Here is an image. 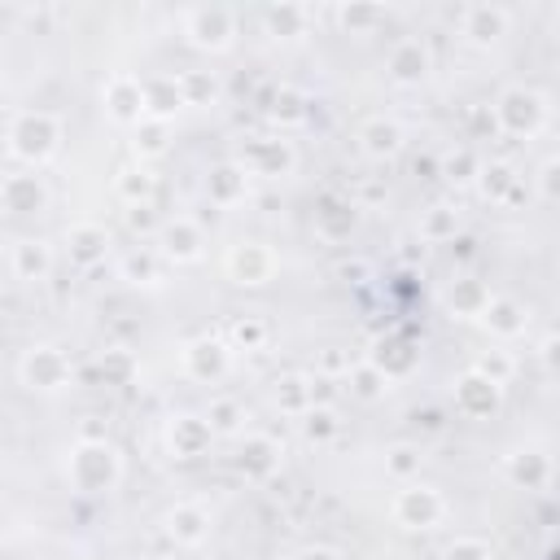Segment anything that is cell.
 <instances>
[{
    "mask_svg": "<svg viewBox=\"0 0 560 560\" xmlns=\"http://www.w3.org/2000/svg\"><path fill=\"white\" fill-rule=\"evenodd\" d=\"M271 402H276V411L302 420V416L315 407V381L302 376V372H284V376H276V385H271Z\"/></svg>",
    "mask_w": 560,
    "mask_h": 560,
    "instance_id": "obj_24",
    "label": "cell"
},
{
    "mask_svg": "<svg viewBox=\"0 0 560 560\" xmlns=\"http://www.w3.org/2000/svg\"><path fill=\"white\" fill-rule=\"evenodd\" d=\"M61 144V118L48 114V109H22L13 114L9 122V158L26 162V166H39L57 153Z\"/></svg>",
    "mask_w": 560,
    "mask_h": 560,
    "instance_id": "obj_2",
    "label": "cell"
},
{
    "mask_svg": "<svg viewBox=\"0 0 560 560\" xmlns=\"http://www.w3.org/2000/svg\"><path fill=\"white\" fill-rule=\"evenodd\" d=\"M302 560H341V551H337V547L315 542V547H306V551H302Z\"/></svg>",
    "mask_w": 560,
    "mask_h": 560,
    "instance_id": "obj_56",
    "label": "cell"
},
{
    "mask_svg": "<svg viewBox=\"0 0 560 560\" xmlns=\"http://www.w3.org/2000/svg\"><path fill=\"white\" fill-rule=\"evenodd\" d=\"M368 363H372L376 372H385V381H402V376L416 372L420 350H416V341H407V337H376L372 350H368Z\"/></svg>",
    "mask_w": 560,
    "mask_h": 560,
    "instance_id": "obj_19",
    "label": "cell"
},
{
    "mask_svg": "<svg viewBox=\"0 0 560 560\" xmlns=\"http://www.w3.org/2000/svg\"><path fill=\"white\" fill-rule=\"evenodd\" d=\"M101 105L114 122L122 127H140L149 118V101H144V79L136 74H109L101 88Z\"/></svg>",
    "mask_w": 560,
    "mask_h": 560,
    "instance_id": "obj_7",
    "label": "cell"
},
{
    "mask_svg": "<svg viewBox=\"0 0 560 560\" xmlns=\"http://www.w3.org/2000/svg\"><path fill=\"white\" fill-rule=\"evenodd\" d=\"M267 337H271V328H267L262 315H236V319L228 324V346H232V350H262Z\"/></svg>",
    "mask_w": 560,
    "mask_h": 560,
    "instance_id": "obj_38",
    "label": "cell"
},
{
    "mask_svg": "<svg viewBox=\"0 0 560 560\" xmlns=\"http://www.w3.org/2000/svg\"><path fill=\"white\" fill-rule=\"evenodd\" d=\"M490 289L481 284V280H455L451 289H446V311L451 315H459V319H481V311L490 306Z\"/></svg>",
    "mask_w": 560,
    "mask_h": 560,
    "instance_id": "obj_32",
    "label": "cell"
},
{
    "mask_svg": "<svg viewBox=\"0 0 560 560\" xmlns=\"http://www.w3.org/2000/svg\"><path fill=\"white\" fill-rule=\"evenodd\" d=\"M249 175H262V179H280V175H289L293 166H298V153H293V144L289 140H280V136H249L245 144H241V158H236Z\"/></svg>",
    "mask_w": 560,
    "mask_h": 560,
    "instance_id": "obj_8",
    "label": "cell"
},
{
    "mask_svg": "<svg viewBox=\"0 0 560 560\" xmlns=\"http://www.w3.org/2000/svg\"><path fill=\"white\" fill-rule=\"evenodd\" d=\"M105 254H109V232L101 223H74L66 232V258H70V267L92 271V267L105 262Z\"/></svg>",
    "mask_w": 560,
    "mask_h": 560,
    "instance_id": "obj_20",
    "label": "cell"
},
{
    "mask_svg": "<svg viewBox=\"0 0 560 560\" xmlns=\"http://www.w3.org/2000/svg\"><path fill=\"white\" fill-rule=\"evenodd\" d=\"M179 79V92H184V105H201V109H210V105H219V74L214 70H201V66H192V70H179L175 74Z\"/></svg>",
    "mask_w": 560,
    "mask_h": 560,
    "instance_id": "obj_33",
    "label": "cell"
},
{
    "mask_svg": "<svg viewBox=\"0 0 560 560\" xmlns=\"http://www.w3.org/2000/svg\"><path fill=\"white\" fill-rule=\"evenodd\" d=\"M337 22L350 35H372L385 22V9L381 4H337Z\"/></svg>",
    "mask_w": 560,
    "mask_h": 560,
    "instance_id": "obj_42",
    "label": "cell"
},
{
    "mask_svg": "<svg viewBox=\"0 0 560 560\" xmlns=\"http://www.w3.org/2000/svg\"><path fill=\"white\" fill-rule=\"evenodd\" d=\"M206 420L214 433H241V420H245V407L236 398H210L206 407Z\"/></svg>",
    "mask_w": 560,
    "mask_h": 560,
    "instance_id": "obj_46",
    "label": "cell"
},
{
    "mask_svg": "<svg viewBox=\"0 0 560 560\" xmlns=\"http://www.w3.org/2000/svg\"><path fill=\"white\" fill-rule=\"evenodd\" d=\"M223 267H228V280H232V284L258 289V284H267V280L276 276V254H271V245H262V241H236V245L228 249Z\"/></svg>",
    "mask_w": 560,
    "mask_h": 560,
    "instance_id": "obj_9",
    "label": "cell"
},
{
    "mask_svg": "<svg viewBox=\"0 0 560 560\" xmlns=\"http://www.w3.org/2000/svg\"><path fill=\"white\" fill-rule=\"evenodd\" d=\"M420 468H424V451H420L416 442H394V446H385V472H389L394 481H416Z\"/></svg>",
    "mask_w": 560,
    "mask_h": 560,
    "instance_id": "obj_37",
    "label": "cell"
},
{
    "mask_svg": "<svg viewBox=\"0 0 560 560\" xmlns=\"http://www.w3.org/2000/svg\"><path fill=\"white\" fill-rule=\"evenodd\" d=\"M359 149H363L368 158H376V162L394 158V153L402 149V127H398L394 118H368V122L359 127Z\"/></svg>",
    "mask_w": 560,
    "mask_h": 560,
    "instance_id": "obj_27",
    "label": "cell"
},
{
    "mask_svg": "<svg viewBox=\"0 0 560 560\" xmlns=\"http://www.w3.org/2000/svg\"><path fill=\"white\" fill-rule=\"evenodd\" d=\"M206 197H210V206H219V210H228V206H241L245 197H249V171L232 158V162H214L210 171H206Z\"/></svg>",
    "mask_w": 560,
    "mask_h": 560,
    "instance_id": "obj_18",
    "label": "cell"
},
{
    "mask_svg": "<svg viewBox=\"0 0 560 560\" xmlns=\"http://www.w3.org/2000/svg\"><path fill=\"white\" fill-rule=\"evenodd\" d=\"M354 219H359V206H354V201L328 197V201H319V210H315V232L337 245V241H346V236L354 232Z\"/></svg>",
    "mask_w": 560,
    "mask_h": 560,
    "instance_id": "obj_29",
    "label": "cell"
},
{
    "mask_svg": "<svg viewBox=\"0 0 560 560\" xmlns=\"http://www.w3.org/2000/svg\"><path fill=\"white\" fill-rule=\"evenodd\" d=\"M429 70H433V57H429V44H424L420 35H402V39L385 52V74H389L394 83H402V88L424 83Z\"/></svg>",
    "mask_w": 560,
    "mask_h": 560,
    "instance_id": "obj_11",
    "label": "cell"
},
{
    "mask_svg": "<svg viewBox=\"0 0 560 560\" xmlns=\"http://www.w3.org/2000/svg\"><path fill=\"white\" fill-rule=\"evenodd\" d=\"M512 26V9L503 4H464L459 9V35L472 44V48H490L508 35Z\"/></svg>",
    "mask_w": 560,
    "mask_h": 560,
    "instance_id": "obj_10",
    "label": "cell"
},
{
    "mask_svg": "<svg viewBox=\"0 0 560 560\" xmlns=\"http://www.w3.org/2000/svg\"><path fill=\"white\" fill-rule=\"evenodd\" d=\"M389 512H394V521H398L402 529H433V525H442V516H446V499H442L438 486L407 481V486L394 494Z\"/></svg>",
    "mask_w": 560,
    "mask_h": 560,
    "instance_id": "obj_6",
    "label": "cell"
},
{
    "mask_svg": "<svg viewBox=\"0 0 560 560\" xmlns=\"http://www.w3.org/2000/svg\"><path fill=\"white\" fill-rule=\"evenodd\" d=\"M298 424H302V438H306L311 446H328V442H332V438L341 433V420H337V411H332L328 402L311 407V411H306V416H302Z\"/></svg>",
    "mask_w": 560,
    "mask_h": 560,
    "instance_id": "obj_39",
    "label": "cell"
},
{
    "mask_svg": "<svg viewBox=\"0 0 560 560\" xmlns=\"http://www.w3.org/2000/svg\"><path fill=\"white\" fill-rule=\"evenodd\" d=\"M538 354H542V363H547V368H551V372L560 376V337H547Z\"/></svg>",
    "mask_w": 560,
    "mask_h": 560,
    "instance_id": "obj_53",
    "label": "cell"
},
{
    "mask_svg": "<svg viewBox=\"0 0 560 560\" xmlns=\"http://www.w3.org/2000/svg\"><path fill=\"white\" fill-rule=\"evenodd\" d=\"M96 372H101L105 385H131L136 372H140V363H136V354L127 346H109V350L96 354Z\"/></svg>",
    "mask_w": 560,
    "mask_h": 560,
    "instance_id": "obj_36",
    "label": "cell"
},
{
    "mask_svg": "<svg viewBox=\"0 0 560 560\" xmlns=\"http://www.w3.org/2000/svg\"><path fill=\"white\" fill-rule=\"evenodd\" d=\"M166 442H171V455H175V459H197V455L210 451L214 429H210L206 416L179 411V416H171V424H166Z\"/></svg>",
    "mask_w": 560,
    "mask_h": 560,
    "instance_id": "obj_15",
    "label": "cell"
},
{
    "mask_svg": "<svg viewBox=\"0 0 560 560\" xmlns=\"http://www.w3.org/2000/svg\"><path fill=\"white\" fill-rule=\"evenodd\" d=\"M144 101H149V118L171 122V118L184 109L179 79H175V74H153V79H144Z\"/></svg>",
    "mask_w": 560,
    "mask_h": 560,
    "instance_id": "obj_28",
    "label": "cell"
},
{
    "mask_svg": "<svg viewBox=\"0 0 560 560\" xmlns=\"http://www.w3.org/2000/svg\"><path fill=\"white\" fill-rule=\"evenodd\" d=\"M162 529H166V538H171L175 547H201V542L210 538V512H206L201 503H175V508L166 512Z\"/></svg>",
    "mask_w": 560,
    "mask_h": 560,
    "instance_id": "obj_23",
    "label": "cell"
},
{
    "mask_svg": "<svg viewBox=\"0 0 560 560\" xmlns=\"http://www.w3.org/2000/svg\"><path fill=\"white\" fill-rule=\"evenodd\" d=\"M158 249H162L166 262H197V258L206 254V232H201V223H192L188 214L162 219Z\"/></svg>",
    "mask_w": 560,
    "mask_h": 560,
    "instance_id": "obj_12",
    "label": "cell"
},
{
    "mask_svg": "<svg viewBox=\"0 0 560 560\" xmlns=\"http://www.w3.org/2000/svg\"><path fill=\"white\" fill-rule=\"evenodd\" d=\"M442 560H494V547H490L486 538L464 534V538H455V542L442 551Z\"/></svg>",
    "mask_w": 560,
    "mask_h": 560,
    "instance_id": "obj_48",
    "label": "cell"
},
{
    "mask_svg": "<svg viewBox=\"0 0 560 560\" xmlns=\"http://www.w3.org/2000/svg\"><path fill=\"white\" fill-rule=\"evenodd\" d=\"M481 324H486L490 337L512 341V337H521L529 328V315H525V306L516 298H490V306L481 311Z\"/></svg>",
    "mask_w": 560,
    "mask_h": 560,
    "instance_id": "obj_25",
    "label": "cell"
},
{
    "mask_svg": "<svg viewBox=\"0 0 560 560\" xmlns=\"http://www.w3.org/2000/svg\"><path fill=\"white\" fill-rule=\"evenodd\" d=\"M280 442L267 438V433H249L241 446H236V472L245 481H271L280 472Z\"/></svg>",
    "mask_w": 560,
    "mask_h": 560,
    "instance_id": "obj_16",
    "label": "cell"
},
{
    "mask_svg": "<svg viewBox=\"0 0 560 560\" xmlns=\"http://www.w3.org/2000/svg\"><path fill=\"white\" fill-rule=\"evenodd\" d=\"M499 402H503V389L499 385H490L481 372H464V376H455V411L459 416H468V420H490L494 411H499Z\"/></svg>",
    "mask_w": 560,
    "mask_h": 560,
    "instance_id": "obj_14",
    "label": "cell"
},
{
    "mask_svg": "<svg viewBox=\"0 0 560 560\" xmlns=\"http://www.w3.org/2000/svg\"><path fill=\"white\" fill-rule=\"evenodd\" d=\"M538 192L547 201H560V158H547L542 171H538Z\"/></svg>",
    "mask_w": 560,
    "mask_h": 560,
    "instance_id": "obj_51",
    "label": "cell"
},
{
    "mask_svg": "<svg viewBox=\"0 0 560 560\" xmlns=\"http://www.w3.org/2000/svg\"><path fill=\"white\" fill-rule=\"evenodd\" d=\"M162 249H153V245H131L122 258H118V276L127 280V284H158L162 280Z\"/></svg>",
    "mask_w": 560,
    "mask_h": 560,
    "instance_id": "obj_30",
    "label": "cell"
},
{
    "mask_svg": "<svg viewBox=\"0 0 560 560\" xmlns=\"http://www.w3.org/2000/svg\"><path fill=\"white\" fill-rule=\"evenodd\" d=\"M9 271H13V280H22V284H39V280H48V271H52V249H48L39 236H22V241L9 245Z\"/></svg>",
    "mask_w": 560,
    "mask_h": 560,
    "instance_id": "obj_21",
    "label": "cell"
},
{
    "mask_svg": "<svg viewBox=\"0 0 560 560\" xmlns=\"http://www.w3.org/2000/svg\"><path fill=\"white\" fill-rule=\"evenodd\" d=\"M350 368H354V359H350L346 346H324V350H319V376H324V381H328V376H350Z\"/></svg>",
    "mask_w": 560,
    "mask_h": 560,
    "instance_id": "obj_49",
    "label": "cell"
},
{
    "mask_svg": "<svg viewBox=\"0 0 560 560\" xmlns=\"http://www.w3.org/2000/svg\"><path fill=\"white\" fill-rule=\"evenodd\" d=\"M114 192L122 206H153V192H158V179L144 171V166H122L114 175Z\"/></svg>",
    "mask_w": 560,
    "mask_h": 560,
    "instance_id": "obj_34",
    "label": "cell"
},
{
    "mask_svg": "<svg viewBox=\"0 0 560 560\" xmlns=\"http://www.w3.org/2000/svg\"><path fill=\"white\" fill-rule=\"evenodd\" d=\"M472 372H481L490 385H499V389H503V385L516 376V359H512L508 350H481V354H477V363H472Z\"/></svg>",
    "mask_w": 560,
    "mask_h": 560,
    "instance_id": "obj_45",
    "label": "cell"
},
{
    "mask_svg": "<svg viewBox=\"0 0 560 560\" xmlns=\"http://www.w3.org/2000/svg\"><path fill=\"white\" fill-rule=\"evenodd\" d=\"M267 118L271 122H280V127H293V122H302L306 118V96L298 92V88H276L271 92V105H267Z\"/></svg>",
    "mask_w": 560,
    "mask_h": 560,
    "instance_id": "obj_41",
    "label": "cell"
},
{
    "mask_svg": "<svg viewBox=\"0 0 560 560\" xmlns=\"http://www.w3.org/2000/svg\"><path fill=\"white\" fill-rule=\"evenodd\" d=\"M477 175H481V162H477V153H472L468 144L442 153V179H451V184H472Z\"/></svg>",
    "mask_w": 560,
    "mask_h": 560,
    "instance_id": "obj_43",
    "label": "cell"
},
{
    "mask_svg": "<svg viewBox=\"0 0 560 560\" xmlns=\"http://www.w3.org/2000/svg\"><path fill=\"white\" fill-rule=\"evenodd\" d=\"M464 131H468V140H490V136L499 131L494 105H468V109H464Z\"/></svg>",
    "mask_w": 560,
    "mask_h": 560,
    "instance_id": "obj_47",
    "label": "cell"
},
{
    "mask_svg": "<svg viewBox=\"0 0 560 560\" xmlns=\"http://www.w3.org/2000/svg\"><path fill=\"white\" fill-rule=\"evenodd\" d=\"M494 118H499V131H503V136L529 140V136H538L542 122H547V101H542V92L512 83V88H503V92L494 96Z\"/></svg>",
    "mask_w": 560,
    "mask_h": 560,
    "instance_id": "obj_3",
    "label": "cell"
},
{
    "mask_svg": "<svg viewBox=\"0 0 560 560\" xmlns=\"http://www.w3.org/2000/svg\"><path fill=\"white\" fill-rule=\"evenodd\" d=\"M503 472H508V481L521 486V490H542V486L551 481V455L538 451V446H516V451H508Z\"/></svg>",
    "mask_w": 560,
    "mask_h": 560,
    "instance_id": "obj_22",
    "label": "cell"
},
{
    "mask_svg": "<svg viewBox=\"0 0 560 560\" xmlns=\"http://www.w3.org/2000/svg\"><path fill=\"white\" fill-rule=\"evenodd\" d=\"M551 31H556V39H560V9H556V18H551Z\"/></svg>",
    "mask_w": 560,
    "mask_h": 560,
    "instance_id": "obj_58",
    "label": "cell"
},
{
    "mask_svg": "<svg viewBox=\"0 0 560 560\" xmlns=\"http://www.w3.org/2000/svg\"><path fill=\"white\" fill-rule=\"evenodd\" d=\"M346 381H350V394H354V398H363V402H372V398H381V394L389 389L385 372H376L368 359H359V363L350 368V376H346Z\"/></svg>",
    "mask_w": 560,
    "mask_h": 560,
    "instance_id": "obj_44",
    "label": "cell"
},
{
    "mask_svg": "<svg viewBox=\"0 0 560 560\" xmlns=\"http://www.w3.org/2000/svg\"><path fill=\"white\" fill-rule=\"evenodd\" d=\"M306 22H311L306 4H267L262 9V26L271 39H298V35H306Z\"/></svg>",
    "mask_w": 560,
    "mask_h": 560,
    "instance_id": "obj_31",
    "label": "cell"
},
{
    "mask_svg": "<svg viewBox=\"0 0 560 560\" xmlns=\"http://www.w3.org/2000/svg\"><path fill=\"white\" fill-rule=\"evenodd\" d=\"M477 188H481V197H486V201L508 206V197L521 188V171H516V162H508V158H490V162H481Z\"/></svg>",
    "mask_w": 560,
    "mask_h": 560,
    "instance_id": "obj_26",
    "label": "cell"
},
{
    "mask_svg": "<svg viewBox=\"0 0 560 560\" xmlns=\"http://www.w3.org/2000/svg\"><path fill=\"white\" fill-rule=\"evenodd\" d=\"M184 39L201 52H223L236 39V13L228 4H192L184 13Z\"/></svg>",
    "mask_w": 560,
    "mask_h": 560,
    "instance_id": "obj_5",
    "label": "cell"
},
{
    "mask_svg": "<svg viewBox=\"0 0 560 560\" xmlns=\"http://www.w3.org/2000/svg\"><path fill=\"white\" fill-rule=\"evenodd\" d=\"M280 560H302V551H298V556H280Z\"/></svg>",
    "mask_w": 560,
    "mask_h": 560,
    "instance_id": "obj_59",
    "label": "cell"
},
{
    "mask_svg": "<svg viewBox=\"0 0 560 560\" xmlns=\"http://www.w3.org/2000/svg\"><path fill=\"white\" fill-rule=\"evenodd\" d=\"M66 472L79 494H105L122 481V455L114 442H74Z\"/></svg>",
    "mask_w": 560,
    "mask_h": 560,
    "instance_id": "obj_1",
    "label": "cell"
},
{
    "mask_svg": "<svg viewBox=\"0 0 560 560\" xmlns=\"http://www.w3.org/2000/svg\"><path fill=\"white\" fill-rule=\"evenodd\" d=\"M127 228H131L136 236H149V232H162V223H158V214H153V206H127Z\"/></svg>",
    "mask_w": 560,
    "mask_h": 560,
    "instance_id": "obj_50",
    "label": "cell"
},
{
    "mask_svg": "<svg viewBox=\"0 0 560 560\" xmlns=\"http://www.w3.org/2000/svg\"><path fill=\"white\" fill-rule=\"evenodd\" d=\"M556 402H560V376H556Z\"/></svg>",
    "mask_w": 560,
    "mask_h": 560,
    "instance_id": "obj_60",
    "label": "cell"
},
{
    "mask_svg": "<svg viewBox=\"0 0 560 560\" xmlns=\"http://www.w3.org/2000/svg\"><path fill=\"white\" fill-rule=\"evenodd\" d=\"M74 442H109V420L105 416H83Z\"/></svg>",
    "mask_w": 560,
    "mask_h": 560,
    "instance_id": "obj_52",
    "label": "cell"
},
{
    "mask_svg": "<svg viewBox=\"0 0 560 560\" xmlns=\"http://www.w3.org/2000/svg\"><path fill=\"white\" fill-rule=\"evenodd\" d=\"M228 368H232V346H228V341H219V337H197V341L184 346V372H188L192 381L214 385V381L228 376Z\"/></svg>",
    "mask_w": 560,
    "mask_h": 560,
    "instance_id": "obj_13",
    "label": "cell"
},
{
    "mask_svg": "<svg viewBox=\"0 0 560 560\" xmlns=\"http://www.w3.org/2000/svg\"><path fill=\"white\" fill-rule=\"evenodd\" d=\"M416 175H420V179H433V175H442V158H433V153L416 158Z\"/></svg>",
    "mask_w": 560,
    "mask_h": 560,
    "instance_id": "obj_54",
    "label": "cell"
},
{
    "mask_svg": "<svg viewBox=\"0 0 560 560\" xmlns=\"http://www.w3.org/2000/svg\"><path fill=\"white\" fill-rule=\"evenodd\" d=\"M18 376H22V385H26V389L57 394V389H66V385H70L74 368H70L66 350H57V346H48V341H35V346H26V350H22V359H18Z\"/></svg>",
    "mask_w": 560,
    "mask_h": 560,
    "instance_id": "obj_4",
    "label": "cell"
},
{
    "mask_svg": "<svg viewBox=\"0 0 560 560\" xmlns=\"http://www.w3.org/2000/svg\"><path fill=\"white\" fill-rule=\"evenodd\" d=\"M459 236V210L455 206H429L424 214H420V241H429V245H446V241H455Z\"/></svg>",
    "mask_w": 560,
    "mask_h": 560,
    "instance_id": "obj_35",
    "label": "cell"
},
{
    "mask_svg": "<svg viewBox=\"0 0 560 560\" xmlns=\"http://www.w3.org/2000/svg\"><path fill=\"white\" fill-rule=\"evenodd\" d=\"M363 271H368L363 262H341V267H337V276H363Z\"/></svg>",
    "mask_w": 560,
    "mask_h": 560,
    "instance_id": "obj_57",
    "label": "cell"
},
{
    "mask_svg": "<svg viewBox=\"0 0 560 560\" xmlns=\"http://www.w3.org/2000/svg\"><path fill=\"white\" fill-rule=\"evenodd\" d=\"M131 149H136V158H140V162H149V158H162V153L171 149V122L144 118V122L136 127V140H131Z\"/></svg>",
    "mask_w": 560,
    "mask_h": 560,
    "instance_id": "obj_40",
    "label": "cell"
},
{
    "mask_svg": "<svg viewBox=\"0 0 560 560\" xmlns=\"http://www.w3.org/2000/svg\"><path fill=\"white\" fill-rule=\"evenodd\" d=\"M0 206L4 214H39L48 206V188L35 171H13L0 179Z\"/></svg>",
    "mask_w": 560,
    "mask_h": 560,
    "instance_id": "obj_17",
    "label": "cell"
},
{
    "mask_svg": "<svg viewBox=\"0 0 560 560\" xmlns=\"http://www.w3.org/2000/svg\"><path fill=\"white\" fill-rule=\"evenodd\" d=\"M416 424H420V429H429V433H438V429H442V411L424 407V411H416Z\"/></svg>",
    "mask_w": 560,
    "mask_h": 560,
    "instance_id": "obj_55",
    "label": "cell"
}]
</instances>
